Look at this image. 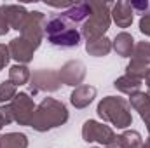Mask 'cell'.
Returning a JSON list of instances; mask_svg holds the SVG:
<instances>
[{
  "mask_svg": "<svg viewBox=\"0 0 150 148\" xmlns=\"http://www.w3.org/2000/svg\"><path fill=\"white\" fill-rule=\"evenodd\" d=\"M67 122H68V110H67L65 103H61L54 98H44L40 101V105L35 108L30 127H33L38 132H45V131L59 127Z\"/></svg>",
  "mask_w": 150,
  "mask_h": 148,
  "instance_id": "obj_1",
  "label": "cell"
},
{
  "mask_svg": "<svg viewBox=\"0 0 150 148\" xmlns=\"http://www.w3.org/2000/svg\"><path fill=\"white\" fill-rule=\"evenodd\" d=\"M98 117L103 122L112 124L117 129H126L133 124V115H131V105L126 98L120 96H107L98 103L96 108Z\"/></svg>",
  "mask_w": 150,
  "mask_h": 148,
  "instance_id": "obj_2",
  "label": "cell"
},
{
  "mask_svg": "<svg viewBox=\"0 0 150 148\" xmlns=\"http://www.w3.org/2000/svg\"><path fill=\"white\" fill-rule=\"evenodd\" d=\"M91 5V16L82 23L80 35L86 38L87 42L103 38L105 33L110 28L112 18H110V9L112 4L108 2H89Z\"/></svg>",
  "mask_w": 150,
  "mask_h": 148,
  "instance_id": "obj_3",
  "label": "cell"
},
{
  "mask_svg": "<svg viewBox=\"0 0 150 148\" xmlns=\"http://www.w3.org/2000/svg\"><path fill=\"white\" fill-rule=\"evenodd\" d=\"M45 14L40 12V11H33L28 14V19L26 23L23 25L21 28V38H25L35 51L40 47L42 40H44V35H45Z\"/></svg>",
  "mask_w": 150,
  "mask_h": 148,
  "instance_id": "obj_4",
  "label": "cell"
},
{
  "mask_svg": "<svg viewBox=\"0 0 150 148\" xmlns=\"http://www.w3.org/2000/svg\"><path fill=\"white\" fill-rule=\"evenodd\" d=\"M82 140L86 143H94L98 141L103 147H110L115 140V132L110 125H105L96 120H86L82 125Z\"/></svg>",
  "mask_w": 150,
  "mask_h": 148,
  "instance_id": "obj_5",
  "label": "cell"
},
{
  "mask_svg": "<svg viewBox=\"0 0 150 148\" xmlns=\"http://www.w3.org/2000/svg\"><path fill=\"white\" fill-rule=\"evenodd\" d=\"M9 105H11V110L14 115V122H18L19 125H30L32 124V118H33V113H35L37 106H35V103L28 92H18L16 98Z\"/></svg>",
  "mask_w": 150,
  "mask_h": 148,
  "instance_id": "obj_6",
  "label": "cell"
},
{
  "mask_svg": "<svg viewBox=\"0 0 150 148\" xmlns=\"http://www.w3.org/2000/svg\"><path fill=\"white\" fill-rule=\"evenodd\" d=\"M61 87V78L56 70H37L30 78V89L32 92H56Z\"/></svg>",
  "mask_w": 150,
  "mask_h": 148,
  "instance_id": "obj_7",
  "label": "cell"
},
{
  "mask_svg": "<svg viewBox=\"0 0 150 148\" xmlns=\"http://www.w3.org/2000/svg\"><path fill=\"white\" fill-rule=\"evenodd\" d=\"M58 73H59V78H61V84L70 85V87H79V85H82L87 72H86V65L82 61L74 59V61L65 63Z\"/></svg>",
  "mask_w": 150,
  "mask_h": 148,
  "instance_id": "obj_8",
  "label": "cell"
},
{
  "mask_svg": "<svg viewBox=\"0 0 150 148\" xmlns=\"http://www.w3.org/2000/svg\"><path fill=\"white\" fill-rule=\"evenodd\" d=\"M9 52H11V58L16 61V65H28L33 59L35 49L25 38L18 37L9 42Z\"/></svg>",
  "mask_w": 150,
  "mask_h": 148,
  "instance_id": "obj_9",
  "label": "cell"
},
{
  "mask_svg": "<svg viewBox=\"0 0 150 148\" xmlns=\"http://www.w3.org/2000/svg\"><path fill=\"white\" fill-rule=\"evenodd\" d=\"M0 9H2V12L5 14L7 21H9V26H11L12 30L21 32V28H23V25L26 23L30 12H28L23 5H18V4H2Z\"/></svg>",
  "mask_w": 150,
  "mask_h": 148,
  "instance_id": "obj_10",
  "label": "cell"
},
{
  "mask_svg": "<svg viewBox=\"0 0 150 148\" xmlns=\"http://www.w3.org/2000/svg\"><path fill=\"white\" fill-rule=\"evenodd\" d=\"M96 92H98V91H96L94 85L82 84V85L75 87L74 91H72V94H70V103H72V106H75L77 110H84V108H87V106L94 101Z\"/></svg>",
  "mask_w": 150,
  "mask_h": 148,
  "instance_id": "obj_11",
  "label": "cell"
},
{
  "mask_svg": "<svg viewBox=\"0 0 150 148\" xmlns=\"http://www.w3.org/2000/svg\"><path fill=\"white\" fill-rule=\"evenodd\" d=\"M110 18L112 21L119 26V28H129L133 25V18H134V12L129 5V2H124V0H119L115 2L110 9Z\"/></svg>",
  "mask_w": 150,
  "mask_h": 148,
  "instance_id": "obj_12",
  "label": "cell"
},
{
  "mask_svg": "<svg viewBox=\"0 0 150 148\" xmlns=\"http://www.w3.org/2000/svg\"><path fill=\"white\" fill-rule=\"evenodd\" d=\"M80 32H77V28L72 26V28H67L52 37H47L49 44L54 45V47H59V49H72V47H79L80 44Z\"/></svg>",
  "mask_w": 150,
  "mask_h": 148,
  "instance_id": "obj_13",
  "label": "cell"
},
{
  "mask_svg": "<svg viewBox=\"0 0 150 148\" xmlns=\"http://www.w3.org/2000/svg\"><path fill=\"white\" fill-rule=\"evenodd\" d=\"M129 105L133 110H136L140 113L142 120L145 122L147 125V131H149V138H150V98L147 92H134L133 96H129Z\"/></svg>",
  "mask_w": 150,
  "mask_h": 148,
  "instance_id": "obj_14",
  "label": "cell"
},
{
  "mask_svg": "<svg viewBox=\"0 0 150 148\" xmlns=\"http://www.w3.org/2000/svg\"><path fill=\"white\" fill-rule=\"evenodd\" d=\"M61 16L70 21L72 25H79V23H84L89 16H91V5L89 2H79L74 4L70 9H67L65 12H61Z\"/></svg>",
  "mask_w": 150,
  "mask_h": 148,
  "instance_id": "obj_15",
  "label": "cell"
},
{
  "mask_svg": "<svg viewBox=\"0 0 150 148\" xmlns=\"http://www.w3.org/2000/svg\"><path fill=\"white\" fill-rule=\"evenodd\" d=\"M112 49L122 58H131L133 49H134V38L127 32H120L117 33L115 38L112 40Z\"/></svg>",
  "mask_w": 150,
  "mask_h": 148,
  "instance_id": "obj_16",
  "label": "cell"
},
{
  "mask_svg": "<svg viewBox=\"0 0 150 148\" xmlns=\"http://www.w3.org/2000/svg\"><path fill=\"white\" fill-rule=\"evenodd\" d=\"M142 134L138 131H124L122 134L115 136L108 148H142Z\"/></svg>",
  "mask_w": 150,
  "mask_h": 148,
  "instance_id": "obj_17",
  "label": "cell"
},
{
  "mask_svg": "<svg viewBox=\"0 0 150 148\" xmlns=\"http://www.w3.org/2000/svg\"><path fill=\"white\" fill-rule=\"evenodd\" d=\"M110 51H112V40L107 38V37L93 40V42H86V52L89 56L103 58V56H108Z\"/></svg>",
  "mask_w": 150,
  "mask_h": 148,
  "instance_id": "obj_18",
  "label": "cell"
},
{
  "mask_svg": "<svg viewBox=\"0 0 150 148\" xmlns=\"http://www.w3.org/2000/svg\"><path fill=\"white\" fill-rule=\"evenodd\" d=\"M113 87H115L117 91H120L122 94L133 96L134 92H140L142 80H138V78H134V77H129V75H122V77H119V78L113 82Z\"/></svg>",
  "mask_w": 150,
  "mask_h": 148,
  "instance_id": "obj_19",
  "label": "cell"
},
{
  "mask_svg": "<svg viewBox=\"0 0 150 148\" xmlns=\"http://www.w3.org/2000/svg\"><path fill=\"white\" fill-rule=\"evenodd\" d=\"M0 148H28V138L23 132L0 134Z\"/></svg>",
  "mask_w": 150,
  "mask_h": 148,
  "instance_id": "obj_20",
  "label": "cell"
},
{
  "mask_svg": "<svg viewBox=\"0 0 150 148\" xmlns=\"http://www.w3.org/2000/svg\"><path fill=\"white\" fill-rule=\"evenodd\" d=\"M30 78H32V73H30V70H28L26 65H12V66L9 68V80H11L16 87L28 84Z\"/></svg>",
  "mask_w": 150,
  "mask_h": 148,
  "instance_id": "obj_21",
  "label": "cell"
},
{
  "mask_svg": "<svg viewBox=\"0 0 150 148\" xmlns=\"http://www.w3.org/2000/svg\"><path fill=\"white\" fill-rule=\"evenodd\" d=\"M131 59L150 66V42H145V40H143V42L134 44V49H133Z\"/></svg>",
  "mask_w": 150,
  "mask_h": 148,
  "instance_id": "obj_22",
  "label": "cell"
},
{
  "mask_svg": "<svg viewBox=\"0 0 150 148\" xmlns=\"http://www.w3.org/2000/svg\"><path fill=\"white\" fill-rule=\"evenodd\" d=\"M18 94V87L11 82V80H5L0 84V105H7L11 103Z\"/></svg>",
  "mask_w": 150,
  "mask_h": 148,
  "instance_id": "obj_23",
  "label": "cell"
},
{
  "mask_svg": "<svg viewBox=\"0 0 150 148\" xmlns=\"http://www.w3.org/2000/svg\"><path fill=\"white\" fill-rule=\"evenodd\" d=\"M149 72H150V66L143 65V63H138V61H133V59H131L129 65L126 66V75L134 77V78H138V80H143Z\"/></svg>",
  "mask_w": 150,
  "mask_h": 148,
  "instance_id": "obj_24",
  "label": "cell"
},
{
  "mask_svg": "<svg viewBox=\"0 0 150 148\" xmlns=\"http://www.w3.org/2000/svg\"><path fill=\"white\" fill-rule=\"evenodd\" d=\"M129 5L134 14H142V16H145L147 9H150V4L147 0H134V2H129Z\"/></svg>",
  "mask_w": 150,
  "mask_h": 148,
  "instance_id": "obj_25",
  "label": "cell"
},
{
  "mask_svg": "<svg viewBox=\"0 0 150 148\" xmlns=\"http://www.w3.org/2000/svg\"><path fill=\"white\" fill-rule=\"evenodd\" d=\"M11 61V52H9V45L0 44V72L9 65Z\"/></svg>",
  "mask_w": 150,
  "mask_h": 148,
  "instance_id": "obj_26",
  "label": "cell"
},
{
  "mask_svg": "<svg viewBox=\"0 0 150 148\" xmlns=\"http://www.w3.org/2000/svg\"><path fill=\"white\" fill-rule=\"evenodd\" d=\"M0 115H2V118L5 122V125L11 124V122H14V115H12V110H11V105L9 103L0 106Z\"/></svg>",
  "mask_w": 150,
  "mask_h": 148,
  "instance_id": "obj_27",
  "label": "cell"
},
{
  "mask_svg": "<svg viewBox=\"0 0 150 148\" xmlns=\"http://www.w3.org/2000/svg\"><path fill=\"white\" fill-rule=\"evenodd\" d=\"M138 26H140V32H142L145 37H150V14H145V16L140 18Z\"/></svg>",
  "mask_w": 150,
  "mask_h": 148,
  "instance_id": "obj_28",
  "label": "cell"
},
{
  "mask_svg": "<svg viewBox=\"0 0 150 148\" xmlns=\"http://www.w3.org/2000/svg\"><path fill=\"white\" fill-rule=\"evenodd\" d=\"M9 30H11V26H9V21H7L5 14L2 12V9H0V37H2V35H5Z\"/></svg>",
  "mask_w": 150,
  "mask_h": 148,
  "instance_id": "obj_29",
  "label": "cell"
},
{
  "mask_svg": "<svg viewBox=\"0 0 150 148\" xmlns=\"http://www.w3.org/2000/svg\"><path fill=\"white\" fill-rule=\"evenodd\" d=\"M145 84H147V89L150 91V72L147 73V77H145Z\"/></svg>",
  "mask_w": 150,
  "mask_h": 148,
  "instance_id": "obj_30",
  "label": "cell"
},
{
  "mask_svg": "<svg viewBox=\"0 0 150 148\" xmlns=\"http://www.w3.org/2000/svg\"><path fill=\"white\" fill-rule=\"evenodd\" d=\"M142 148H150V138H147V141L142 145Z\"/></svg>",
  "mask_w": 150,
  "mask_h": 148,
  "instance_id": "obj_31",
  "label": "cell"
},
{
  "mask_svg": "<svg viewBox=\"0 0 150 148\" xmlns=\"http://www.w3.org/2000/svg\"><path fill=\"white\" fill-rule=\"evenodd\" d=\"M4 125H5V122H4V118H2V115H0V129H2Z\"/></svg>",
  "mask_w": 150,
  "mask_h": 148,
  "instance_id": "obj_32",
  "label": "cell"
},
{
  "mask_svg": "<svg viewBox=\"0 0 150 148\" xmlns=\"http://www.w3.org/2000/svg\"><path fill=\"white\" fill-rule=\"evenodd\" d=\"M101 148H108V147H101Z\"/></svg>",
  "mask_w": 150,
  "mask_h": 148,
  "instance_id": "obj_33",
  "label": "cell"
}]
</instances>
